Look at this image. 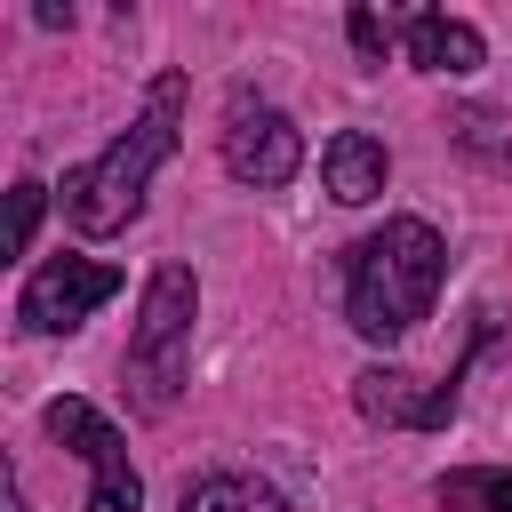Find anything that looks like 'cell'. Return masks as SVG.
Here are the masks:
<instances>
[{
    "instance_id": "obj_1",
    "label": "cell",
    "mask_w": 512,
    "mask_h": 512,
    "mask_svg": "<svg viewBox=\"0 0 512 512\" xmlns=\"http://www.w3.org/2000/svg\"><path fill=\"white\" fill-rule=\"evenodd\" d=\"M440 272H448V240L424 224V216H392L384 232H368L344 264V320L368 336V344H392L408 336L432 296H440Z\"/></svg>"
},
{
    "instance_id": "obj_2",
    "label": "cell",
    "mask_w": 512,
    "mask_h": 512,
    "mask_svg": "<svg viewBox=\"0 0 512 512\" xmlns=\"http://www.w3.org/2000/svg\"><path fill=\"white\" fill-rule=\"evenodd\" d=\"M176 120H184V72H160L152 96H144V112L128 120V136H112L96 160H80V168L64 176V216H72V232L104 240V232L136 224L152 168L176 152Z\"/></svg>"
},
{
    "instance_id": "obj_3",
    "label": "cell",
    "mask_w": 512,
    "mask_h": 512,
    "mask_svg": "<svg viewBox=\"0 0 512 512\" xmlns=\"http://www.w3.org/2000/svg\"><path fill=\"white\" fill-rule=\"evenodd\" d=\"M192 312H200V280H192L184 264H160L152 288H144V304H136V336H128V384H136V400H144L152 416L176 408V392H184Z\"/></svg>"
},
{
    "instance_id": "obj_4",
    "label": "cell",
    "mask_w": 512,
    "mask_h": 512,
    "mask_svg": "<svg viewBox=\"0 0 512 512\" xmlns=\"http://www.w3.org/2000/svg\"><path fill=\"white\" fill-rule=\"evenodd\" d=\"M104 296H120V264H96V256H56V264H40V272L24 280L16 320H24L32 336H64V328H80Z\"/></svg>"
},
{
    "instance_id": "obj_5",
    "label": "cell",
    "mask_w": 512,
    "mask_h": 512,
    "mask_svg": "<svg viewBox=\"0 0 512 512\" xmlns=\"http://www.w3.org/2000/svg\"><path fill=\"white\" fill-rule=\"evenodd\" d=\"M48 432L88 456V472H96V480H88V512H136V504H144V480H136L120 432H112L88 400H48Z\"/></svg>"
},
{
    "instance_id": "obj_6",
    "label": "cell",
    "mask_w": 512,
    "mask_h": 512,
    "mask_svg": "<svg viewBox=\"0 0 512 512\" xmlns=\"http://www.w3.org/2000/svg\"><path fill=\"white\" fill-rule=\"evenodd\" d=\"M224 168L240 176V184H288L296 168H304V136H296V120L280 112V104H248V96H232V112H224Z\"/></svg>"
},
{
    "instance_id": "obj_7",
    "label": "cell",
    "mask_w": 512,
    "mask_h": 512,
    "mask_svg": "<svg viewBox=\"0 0 512 512\" xmlns=\"http://www.w3.org/2000/svg\"><path fill=\"white\" fill-rule=\"evenodd\" d=\"M352 400H360L368 424H416V432H432V424L456 416V392L448 384H416L408 368H360L352 376Z\"/></svg>"
},
{
    "instance_id": "obj_8",
    "label": "cell",
    "mask_w": 512,
    "mask_h": 512,
    "mask_svg": "<svg viewBox=\"0 0 512 512\" xmlns=\"http://www.w3.org/2000/svg\"><path fill=\"white\" fill-rule=\"evenodd\" d=\"M384 176H392V160H384V144H376V136H360V128L328 136V152H320V184H328V200L360 208V200H376V192H384Z\"/></svg>"
},
{
    "instance_id": "obj_9",
    "label": "cell",
    "mask_w": 512,
    "mask_h": 512,
    "mask_svg": "<svg viewBox=\"0 0 512 512\" xmlns=\"http://www.w3.org/2000/svg\"><path fill=\"white\" fill-rule=\"evenodd\" d=\"M488 48H480V32L464 24V16H408V64H424V72H472Z\"/></svg>"
},
{
    "instance_id": "obj_10",
    "label": "cell",
    "mask_w": 512,
    "mask_h": 512,
    "mask_svg": "<svg viewBox=\"0 0 512 512\" xmlns=\"http://www.w3.org/2000/svg\"><path fill=\"white\" fill-rule=\"evenodd\" d=\"M184 512H288V504H280V488L256 480V472H200V480L184 488Z\"/></svg>"
},
{
    "instance_id": "obj_11",
    "label": "cell",
    "mask_w": 512,
    "mask_h": 512,
    "mask_svg": "<svg viewBox=\"0 0 512 512\" xmlns=\"http://www.w3.org/2000/svg\"><path fill=\"white\" fill-rule=\"evenodd\" d=\"M440 504H448V512H512V472H488V464L448 472V480H440Z\"/></svg>"
},
{
    "instance_id": "obj_12",
    "label": "cell",
    "mask_w": 512,
    "mask_h": 512,
    "mask_svg": "<svg viewBox=\"0 0 512 512\" xmlns=\"http://www.w3.org/2000/svg\"><path fill=\"white\" fill-rule=\"evenodd\" d=\"M40 208H48V192L24 176V184L8 192V256H24V248H32V232H40Z\"/></svg>"
},
{
    "instance_id": "obj_13",
    "label": "cell",
    "mask_w": 512,
    "mask_h": 512,
    "mask_svg": "<svg viewBox=\"0 0 512 512\" xmlns=\"http://www.w3.org/2000/svg\"><path fill=\"white\" fill-rule=\"evenodd\" d=\"M496 128H504L496 112H456V136H464L472 152H512V136H496Z\"/></svg>"
},
{
    "instance_id": "obj_14",
    "label": "cell",
    "mask_w": 512,
    "mask_h": 512,
    "mask_svg": "<svg viewBox=\"0 0 512 512\" xmlns=\"http://www.w3.org/2000/svg\"><path fill=\"white\" fill-rule=\"evenodd\" d=\"M352 48H360L368 64H384V48H392V32H384V16H376V8H352Z\"/></svg>"
}]
</instances>
